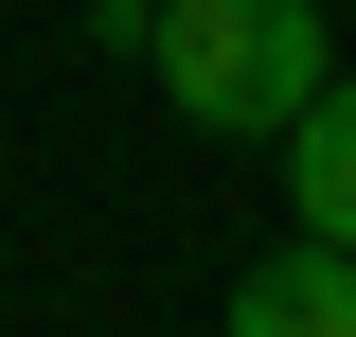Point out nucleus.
<instances>
[{
	"mask_svg": "<svg viewBox=\"0 0 356 337\" xmlns=\"http://www.w3.org/2000/svg\"><path fill=\"white\" fill-rule=\"evenodd\" d=\"M285 196H303V231L356 249V71H321V107L285 125Z\"/></svg>",
	"mask_w": 356,
	"mask_h": 337,
	"instance_id": "3",
	"label": "nucleus"
},
{
	"mask_svg": "<svg viewBox=\"0 0 356 337\" xmlns=\"http://www.w3.org/2000/svg\"><path fill=\"white\" fill-rule=\"evenodd\" d=\"M232 337H356V249L339 231H285V249L232 284Z\"/></svg>",
	"mask_w": 356,
	"mask_h": 337,
	"instance_id": "2",
	"label": "nucleus"
},
{
	"mask_svg": "<svg viewBox=\"0 0 356 337\" xmlns=\"http://www.w3.org/2000/svg\"><path fill=\"white\" fill-rule=\"evenodd\" d=\"M72 18H107V36H143V0H72Z\"/></svg>",
	"mask_w": 356,
	"mask_h": 337,
	"instance_id": "4",
	"label": "nucleus"
},
{
	"mask_svg": "<svg viewBox=\"0 0 356 337\" xmlns=\"http://www.w3.org/2000/svg\"><path fill=\"white\" fill-rule=\"evenodd\" d=\"M143 71L178 89V125L214 142H285L321 107V0H143Z\"/></svg>",
	"mask_w": 356,
	"mask_h": 337,
	"instance_id": "1",
	"label": "nucleus"
}]
</instances>
